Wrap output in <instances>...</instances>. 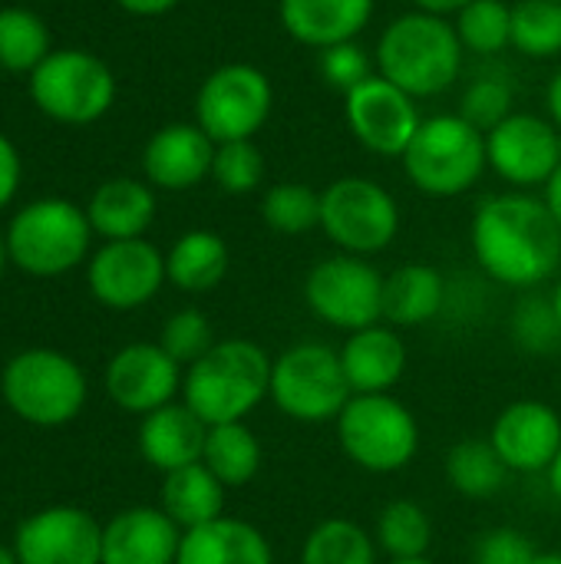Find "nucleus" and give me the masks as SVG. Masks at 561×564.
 <instances>
[{
  "instance_id": "obj_1",
  "label": "nucleus",
  "mask_w": 561,
  "mask_h": 564,
  "mask_svg": "<svg viewBox=\"0 0 561 564\" xmlns=\"http://www.w3.org/2000/svg\"><path fill=\"white\" fill-rule=\"evenodd\" d=\"M470 245L483 274L519 291L546 284L561 264V228L532 192L483 198L470 221Z\"/></svg>"
},
{
  "instance_id": "obj_2",
  "label": "nucleus",
  "mask_w": 561,
  "mask_h": 564,
  "mask_svg": "<svg viewBox=\"0 0 561 564\" xmlns=\"http://www.w3.org/2000/svg\"><path fill=\"white\" fill-rule=\"evenodd\" d=\"M463 43L453 20L410 10L393 17L374 46V66L384 79L413 99H433L453 89L463 73Z\"/></svg>"
},
{
  "instance_id": "obj_3",
  "label": "nucleus",
  "mask_w": 561,
  "mask_h": 564,
  "mask_svg": "<svg viewBox=\"0 0 561 564\" xmlns=\"http://www.w3.org/2000/svg\"><path fill=\"white\" fill-rule=\"evenodd\" d=\"M271 357L255 340H218L185 370L182 403L205 423H245L271 397Z\"/></svg>"
},
{
  "instance_id": "obj_4",
  "label": "nucleus",
  "mask_w": 561,
  "mask_h": 564,
  "mask_svg": "<svg viewBox=\"0 0 561 564\" xmlns=\"http://www.w3.org/2000/svg\"><path fill=\"white\" fill-rule=\"evenodd\" d=\"M0 397L17 420L53 430L83 413L89 383L69 354L53 347H26L7 360L0 373Z\"/></svg>"
},
{
  "instance_id": "obj_5",
  "label": "nucleus",
  "mask_w": 561,
  "mask_h": 564,
  "mask_svg": "<svg viewBox=\"0 0 561 564\" xmlns=\"http://www.w3.org/2000/svg\"><path fill=\"white\" fill-rule=\"evenodd\" d=\"M400 162L417 192L430 198L466 195L489 169L486 132L470 126L460 112L427 116Z\"/></svg>"
},
{
  "instance_id": "obj_6",
  "label": "nucleus",
  "mask_w": 561,
  "mask_h": 564,
  "mask_svg": "<svg viewBox=\"0 0 561 564\" xmlns=\"http://www.w3.org/2000/svg\"><path fill=\"white\" fill-rule=\"evenodd\" d=\"M334 426L344 456L374 476L400 473L420 453V423L390 393H354Z\"/></svg>"
},
{
  "instance_id": "obj_7",
  "label": "nucleus",
  "mask_w": 561,
  "mask_h": 564,
  "mask_svg": "<svg viewBox=\"0 0 561 564\" xmlns=\"http://www.w3.org/2000/svg\"><path fill=\"white\" fill-rule=\"evenodd\" d=\"M93 225L66 198H40L20 208L7 228L10 261L30 278H60L86 261Z\"/></svg>"
},
{
  "instance_id": "obj_8",
  "label": "nucleus",
  "mask_w": 561,
  "mask_h": 564,
  "mask_svg": "<svg viewBox=\"0 0 561 564\" xmlns=\"http://www.w3.org/2000/svg\"><path fill=\"white\" fill-rule=\"evenodd\" d=\"M341 350L321 340H301L271 364V403L298 423H331L350 403Z\"/></svg>"
},
{
  "instance_id": "obj_9",
  "label": "nucleus",
  "mask_w": 561,
  "mask_h": 564,
  "mask_svg": "<svg viewBox=\"0 0 561 564\" xmlns=\"http://www.w3.org/2000/svg\"><path fill=\"white\" fill-rule=\"evenodd\" d=\"M321 231L337 251L374 258L397 241L400 205L380 182L344 175L321 192Z\"/></svg>"
},
{
  "instance_id": "obj_10",
  "label": "nucleus",
  "mask_w": 561,
  "mask_h": 564,
  "mask_svg": "<svg viewBox=\"0 0 561 564\" xmlns=\"http://www.w3.org/2000/svg\"><path fill=\"white\" fill-rule=\"evenodd\" d=\"M274 109V86L255 63H225L212 69L195 96V122L205 135L222 142L255 139Z\"/></svg>"
},
{
  "instance_id": "obj_11",
  "label": "nucleus",
  "mask_w": 561,
  "mask_h": 564,
  "mask_svg": "<svg viewBox=\"0 0 561 564\" xmlns=\"http://www.w3.org/2000/svg\"><path fill=\"white\" fill-rule=\"evenodd\" d=\"M30 99L56 122L86 126L109 112L116 76L86 50H53L30 73Z\"/></svg>"
},
{
  "instance_id": "obj_12",
  "label": "nucleus",
  "mask_w": 561,
  "mask_h": 564,
  "mask_svg": "<svg viewBox=\"0 0 561 564\" xmlns=\"http://www.w3.org/2000/svg\"><path fill=\"white\" fill-rule=\"evenodd\" d=\"M304 304L311 314L344 334L384 321V274L357 254L321 258L304 278Z\"/></svg>"
},
{
  "instance_id": "obj_13",
  "label": "nucleus",
  "mask_w": 561,
  "mask_h": 564,
  "mask_svg": "<svg viewBox=\"0 0 561 564\" xmlns=\"http://www.w3.org/2000/svg\"><path fill=\"white\" fill-rule=\"evenodd\" d=\"M486 162L516 192L546 188L561 165V132L546 116L513 112L486 132Z\"/></svg>"
},
{
  "instance_id": "obj_14",
  "label": "nucleus",
  "mask_w": 561,
  "mask_h": 564,
  "mask_svg": "<svg viewBox=\"0 0 561 564\" xmlns=\"http://www.w3.org/2000/svg\"><path fill=\"white\" fill-rule=\"evenodd\" d=\"M344 119L350 135L380 159H403L423 122L417 99L380 73L344 96Z\"/></svg>"
},
{
  "instance_id": "obj_15",
  "label": "nucleus",
  "mask_w": 561,
  "mask_h": 564,
  "mask_svg": "<svg viewBox=\"0 0 561 564\" xmlns=\"http://www.w3.org/2000/svg\"><path fill=\"white\" fill-rule=\"evenodd\" d=\"M86 281L93 297L109 307V311H136L145 307L165 278V254L145 241V238H129V241H106L86 268Z\"/></svg>"
},
{
  "instance_id": "obj_16",
  "label": "nucleus",
  "mask_w": 561,
  "mask_h": 564,
  "mask_svg": "<svg viewBox=\"0 0 561 564\" xmlns=\"http://www.w3.org/2000/svg\"><path fill=\"white\" fill-rule=\"evenodd\" d=\"M10 549L20 564H103V525L79 506H46L17 525Z\"/></svg>"
},
{
  "instance_id": "obj_17",
  "label": "nucleus",
  "mask_w": 561,
  "mask_h": 564,
  "mask_svg": "<svg viewBox=\"0 0 561 564\" xmlns=\"http://www.w3.org/2000/svg\"><path fill=\"white\" fill-rule=\"evenodd\" d=\"M182 380L185 370L159 347V340L126 344L122 350L112 354L103 377L109 400L132 416H149L175 403V397L182 393Z\"/></svg>"
},
{
  "instance_id": "obj_18",
  "label": "nucleus",
  "mask_w": 561,
  "mask_h": 564,
  "mask_svg": "<svg viewBox=\"0 0 561 564\" xmlns=\"http://www.w3.org/2000/svg\"><path fill=\"white\" fill-rule=\"evenodd\" d=\"M489 443L509 473H546L561 449V416L542 400H516L496 416Z\"/></svg>"
},
{
  "instance_id": "obj_19",
  "label": "nucleus",
  "mask_w": 561,
  "mask_h": 564,
  "mask_svg": "<svg viewBox=\"0 0 561 564\" xmlns=\"http://www.w3.org/2000/svg\"><path fill=\"white\" fill-rule=\"evenodd\" d=\"M215 142L198 122L162 126L142 149V172L162 192H188L212 178Z\"/></svg>"
},
{
  "instance_id": "obj_20",
  "label": "nucleus",
  "mask_w": 561,
  "mask_h": 564,
  "mask_svg": "<svg viewBox=\"0 0 561 564\" xmlns=\"http://www.w3.org/2000/svg\"><path fill=\"white\" fill-rule=\"evenodd\" d=\"M182 535L162 509H122L103 525V564H175Z\"/></svg>"
},
{
  "instance_id": "obj_21",
  "label": "nucleus",
  "mask_w": 561,
  "mask_h": 564,
  "mask_svg": "<svg viewBox=\"0 0 561 564\" xmlns=\"http://www.w3.org/2000/svg\"><path fill=\"white\" fill-rule=\"evenodd\" d=\"M377 0H278L281 30L311 50L357 40L374 20Z\"/></svg>"
},
{
  "instance_id": "obj_22",
  "label": "nucleus",
  "mask_w": 561,
  "mask_h": 564,
  "mask_svg": "<svg viewBox=\"0 0 561 564\" xmlns=\"http://www.w3.org/2000/svg\"><path fill=\"white\" fill-rule=\"evenodd\" d=\"M337 350L354 393H390L407 373V344L400 330L384 321L347 334Z\"/></svg>"
},
{
  "instance_id": "obj_23",
  "label": "nucleus",
  "mask_w": 561,
  "mask_h": 564,
  "mask_svg": "<svg viewBox=\"0 0 561 564\" xmlns=\"http://www.w3.org/2000/svg\"><path fill=\"white\" fill-rule=\"evenodd\" d=\"M205 436H208V426L182 400H175V403L142 416L139 456L165 476L182 466L202 463Z\"/></svg>"
},
{
  "instance_id": "obj_24",
  "label": "nucleus",
  "mask_w": 561,
  "mask_h": 564,
  "mask_svg": "<svg viewBox=\"0 0 561 564\" xmlns=\"http://www.w3.org/2000/svg\"><path fill=\"white\" fill-rule=\"evenodd\" d=\"M450 304V284L440 268L433 264H400L397 271L384 274V324L423 327L436 321Z\"/></svg>"
},
{
  "instance_id": "obj_25",
  "label": "nucleus",
  "mask_w": 561,
  "mask_h": 564,
  "mask_svg": "<svg viewBox=\"0 0 561 564\" xmlns=\"http://www.w3.org/2000/svg\"><path fill=\"white\" fill-rule=\"evenodd\" d=\"M175 564H274V552L258 525L222 516L182 535Z\"/></svg>"
},
{
  "instance_id": "obj_26",
  "label": "nucleus",
  "mask_w": 561,
  "mask_h": 564,
  "mask_svg": "<svg viewBox=\"0 0 561 564\" xmlns=\"http://www.w3.org/2000/svg\"><path fill=\"white\" fill-rule=\"evenodd\" d=\"M86 218L93 225V235L106 241L142 238L155 221V195L145 182L109 178L93 192L86 205Z\"/></svg>"
},
{
  "instance_id": "obj_27",
  "label": "nucleus",
  "mask_w": 561,
  "mask_h": 564,
  "mask_svg": "<svg viewBox=\"0 0 561 564\" xmlns=\"http://www.w3.org/2000/svg\"><path fill=\"white\" fill-rule=\"evenodd\" d=\"M225 492L228 489L215 479V473L205 463H192L162 476L159 509L182 532H188L225 516Z\"/></svg>"
},
{
  "instance_id": "obj_28",
  "label": "nucleus",
  "mask_w": 561,
  "mask_h": 564,
  "mask_svg": "<svg viewBox=\"0 0 561 564\" xmlns=\"http://www.w3.org/2000/svg\"><path fill=\"white\" fill-rule=\"evenodd\" d=\"M228 264H231V254H228L225 238L208 228H195L175 238V245L169 248L165 278L172 288L185 294H208L225 281Z\"/></svg>"
},
{
  "instance_id": "obj_29",
  "label": "nucleus",
  "mask_w": 561,
  "mask_h": 564,
  "mask_svg": "<svg viewBox=\"0 0 561 564\" xmlns=\"http://www.w3.org/2000/svg\"><path fill=\"white\" fill-rule=\"evenodd\" d=\"M261 443L248 423L208 426L202 463L215 473L225 489H241L261 473Z\"/></svg>"
},
{
  "instance_id": "obj_30",
  "label": "nucleus",
  "mask_w": 561,
  "mask_h": 564,
  "mask_svg": "<svg viewBox=\"0 0 561 564\" xmlns=\"http://www.w3.org/2000/svg\"><path fill=\"white\" fill-rule=\"evenodd\" d=\"M506 463L489 440H463L446 453V482L466 499H493L506 486Z\"/></svg>"
},
{
  "instance_id": "obj_31",
  "label": "nucleus",
  "mask_w": 561,
  "mask_h": 564,
  "mask_svg": "<svg viewBox=\"0 0 561 564\" xmlns=\"http://www.w3.org/2000/svg\"><path fill=\"white\" fill-rule=\"evenodd\" d=\"M374 539H377V549L390 555V562L427 558L430 542H433V522L420 502L393 499L380 509Z\"/></svg>"
},
{
  "instance_id": "obj_32",
  "label": "nucleus",
  "mask_w": 561,
  "mask_h": 564,
  "mask_svg": "<svg viewBox=\"0 0 561 564\" xmlns=\"http://www.w3.org/2000/svg\"><path fill=\"white\" fill-rule=\"evenodd\" d=\"M301 564H377V539L350 519H324L308 532Z\"/></svg>"
},
{
  "instance_id": "obj_33",
  "label": "nucleus",
  "mask_w": 561,
  "mask_h": 564,
  "mask_svg": "<svg viewBox=\"0 0 561 564\" xmlns=\"http://www.w3.org/2000/svg\"><path fill=\"white\" fill-rule=\"evenodd\" d=\"M261 221L288 238H301L321 228V192L304 182H278L261 195Z\"/></svg>"
},
{
  "instance_id": "obj_34",
  "label": "nucleus",
  "mask_w": 561,
  "mask_h": 564,
  "mask_svg": "<svg viewBox=\"0 0 561 564\" xmlns=\"http://www.w3.org/2000/svg\"><path fill=\"white\" fill-rule=\"evenodd\" d=\"M46 23L23 7L0 10V66L10 73H33L50 56Z\"/></svg>"
},
{
  "instance_id": "obj_35",
  "label": "nucleus",
  "mask_w": 561,
  "mask_h": 564,
  "mask_svg": "<svg viewBox=\"0 0 561 564\" xmlns=\"http://www.w3.org/2000/svg\"><path fill=\"white\" fill-rule=\"evenodd\" d=\"M453 26L466 53L496 56L513 46V7L506 0H473L453 17Z\"/></svg>"
},
{
  "instance_id": "obj_36",
  "label": "nucleus",
  "mask_w": 561,
  "mask_h": 564,
  "mask_svg": "<svg viewBox=\"0 0 561 564\" xmlns=\"http://www.w3.org/2000/svg\"><path fill=\"white\" fill-rule=\"evenodd\" d=\"M513 46L532 59L561 53V0H519L513 7Z\"/></svg>"
},
{
  "instance_id": "obj_37",
  "label": "nucleus",
  "mask_w": 561,
  "mask_h": 564,
  "mask_svg": "<svg viewBox=\"0 0 561 564\" xmlns=\"http://www.w3.org/2000/svg\"><path fill=\"white\" fill-rule=\"evenodd\" d=\"M513 340L519 350L532 357H552L561 347V324L552 297L522 294L513 311Z\"/></svg>"
},
{
  "instance_id": "obj_38",
  "label": "nucleus",
  "mask_w": 561,
  "mask_h": 564,
  "mask_svg": "<svg viewBox=\"0 0 561 564\" xmlns=\"http://www.w3.org/2000/svg\"><path fill=\"white\" fill-rule=\"evenodd\" d=\"M212 178L228 195H251L265 185V155L255 139L222 142L215 149Z\"/></svg>"
},
{
  "instance_id": "obj_39",
  "label": "nucleus",
  "mask_w": 561,
  "mask_h": 564,
  "mask_svg": "<svg viewBox=\"0 0 561 564\" xmlns=\"http://www.w3.org/2000/svg\"><path fill=\"white\" fill-rule=\"evenodd\" d=\"M215 344H218V340H215L212 321H208L198 307H182V311H175V314L162 324V334H159V347H162L182 370H188L195 360H202Z\"/></svg>"
},
{
  "instance_id": "obj_40",
  "label": "nucleus",
  "mask_w": 561,
  "mask_h": 564,
  "mask_svg": "<svg viewBox=\"0 0 561 564\" xmlns=\"http://www.w3.org/2000/svg\"><path fill=\"white\" fill-rule=\"evenodd\" d=\"M516 93L509 83L496 79V76H483L476 83H470V89L463 93V102H460V116L476 126L479 132H489L496 129L503 119H509L516 112Z\"/></svg>"
},
{
  "instance_id": "obj_41",
  "label": "nucleus",
  "mask_w": 561,
  "mask_h": 564,
  "mask_svg": "<svg viewBox=\"0 0 561 564\" xmlns=\"http://www.w3.org/2000/svg\"><path fill=\"white\" fill-rule=\"evenodd\" d=\"M317 69H321L324 83L334 86V89H341L344 96H347L350 89H357L360 83H367V79L377 73L374 56H370L357 40L321 50V53H317Z\"/></svg>"
},
{
  "instance_id": "obj_42",
  "label": "nucleus",
  "mask_w": 561,
  "mask_h": 564,
  "mask_svg": "<svg viewBox=\"0 0 561 564\" xmlns=\"http://www.w3.org/2000/svg\"><path fill=\"white\" fill-rule=\"evenodd\" d=\"M539 555V549L532 545V539L519 529L499 525L489 529L473 552V564H532Z\"/></svg>"
},
{
  "instance_id": "obj_43",
  "label": "nucleus",
  "mask_w": 561,
  "mask_h": 564,
  "mask_svg": "<svg viewBox=\"0 0 561 564\" xmlns=\"http://www.w3.org/2000/svg\"><path fill=\"white\" fill-rule=\"evenodd\" d=\"M17 185H20V155L13 142L0 135V208L10 205V198L17 195Z\"/></svg>"
},
{
  "instance_id": "obj_44",
  "label": "nucleus",
  "mask_w": 561,
  "mask_h": 564,
  "mask_svg": "<svg viewBox=\"0 0 561 564\" xmlns=\"http://www.w3.org/2000/svg\"><path fill=\"white\" fill-rule=\"evenodd\" d=\"M126 13H136V17H162L169 10H175L182 0H116Z\"/></svg>"
},
{
  "instance_id": "obj_45",
  "label": "nucleus",
  "mask_w": 561,
  "mask_h": 564,
  "mask_svg": "<svg viewBox=\"0 0 561 564\" xmlns=\"http://www.w3.org/2000/svg\"><path fill=\"white\" fill-rule=\"evenodd\" d=\"M413 10H423V13H436V17H446L453 20L463 7H470L473 0H410Z\"/></svg>"
},
{
  "instance_id": "obj_46",
  "label": "nucleus",
  "mask_w": 561,
  "mask_h": 564,
  "mask_svg": "<svg viewBox=\"0 0 561 564\" xmlns=\"http://www.w3.org/2000/svg\"><path fill=\"white\" fill-rule=\"evenodd\" d=\"M542 202H546V208L552 212L555 225L561 228V165L555 169V175L546 182V188H542Z\"/></svg>"
},
{
  "instance_id": "obj_47",
  "label": "nucleus",
  "mask_w": 561,
  "mask_h": 564,
  "mask_svg": "<svg viewBox=\"0 0 561 564\" xmlns=\"http://www.w3.org/2000/svg\"><path fill=\"white\" fill-rule=\"evenodd\" d=\"M546 109H549V119L555 122V129L561 132V69L549 79V89H546Z\"/></svg>"
},
{
  "instance_id": "obj_48",
  "label": "nucleus",
  "mask_w": 561,
  "mask_h": 564,
  "mask_svg": "<svg viewBox=\"0 0 561 564\" xmlns=\"http://www.w3.org/2000/svg\"><path fill=\"white\" fill-rule=\"evenodd\" d=\"M546 479H549V489H552V496L561 502V449L559 456L552 459V466L546 469Z\"/></svg>"
},
{
  "instance_id": "obj_49",
  "label": "nucleus",
  "mask_w": 561,
  "mask_h": 564,
  "mask_svg": "<svg viewBox=\"0 0 561 564\" xmlns=\"http://www.w3.org/2000/svg\"><path fill=\"white\" fill-rule=\"evenodd\" d=\"M532 564H561V552H539Z\"/></svg>"
},
{
  "instance_id": "obj_50",
  "label": "nucleus",
  "mask_w": 561,
  "mask_h": 564,
  "mask_svg": "<svg viewBox=\"0 0 561 564\" xmlns=\"http://www.w3.org/2000/svg\"><path fill=\"white\" fill-rule=\"evenodd\" d=\"M10 264V251H7V235H0V278H3V268Z\"/></svg>"
},
{
  "instance_id": "obj_51",
  "label": "nucleus",
  "mask_w": 561,
  "mask_h": 564,
  "mask_svg": "<svg viewBox=\"0 0 561 564\" xmlns=\"http://www.w3.org/2000/svg\"><path fill=\"white\" fill-rule=\"evenodd\" d=\"M0 564H20L17 562V552L7 549V545H0Z\"/></svg>"
},
{
  "instance_id": "obj_52",
  "label": "nucleus",
  "mask_w": 561,
  "mask_h": 564,
  "mask_svg": "<svg viewBox=\"0 0 561 564\" xmlns=\"http://www.w3.org/2000/svg\"><path fill=\"white\" fill-rule=\"evenodd\" d=\"M549 297H552V304H555V314H559V324H561V278H559V284L552 288V294H549Z\"/></svg>"
},
{
  "instance_id": "obj_53",
  "label": "nucleus",
  "mask_w": 561,
  "mask_h": 564,
  "mask_svg": "<svg viewBox=\"0 0 561 564\" xmlns=\"http://www.w3.org/2000/svg\"><path fill=\"white\" fill-rule=\"evenodd\" d=\"M387 564H436V562H430V558H407V562H387Z\"/></svg>"
}]
</instances>
